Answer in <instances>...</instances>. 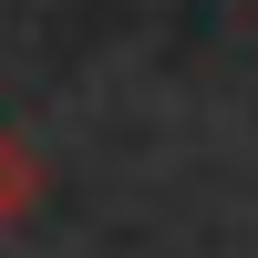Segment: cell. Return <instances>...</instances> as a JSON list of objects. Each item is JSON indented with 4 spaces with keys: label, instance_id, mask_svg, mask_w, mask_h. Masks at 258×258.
<instances>
[{
    "label": "cell",
    "instance_id": "1",
    "mask_svg": "<svg viewBox=\"0 0 258 258\" xmlns=\"http://www.w3.org/2000/svg\"><path fill=\"white\" fill-rule=\"evenodd\" d=\"M31 207H41V155L21 135H0V227H21Z\"/></svg>",
    "mask_w": 258,
    "mask_h": 258
}]
</instances>
